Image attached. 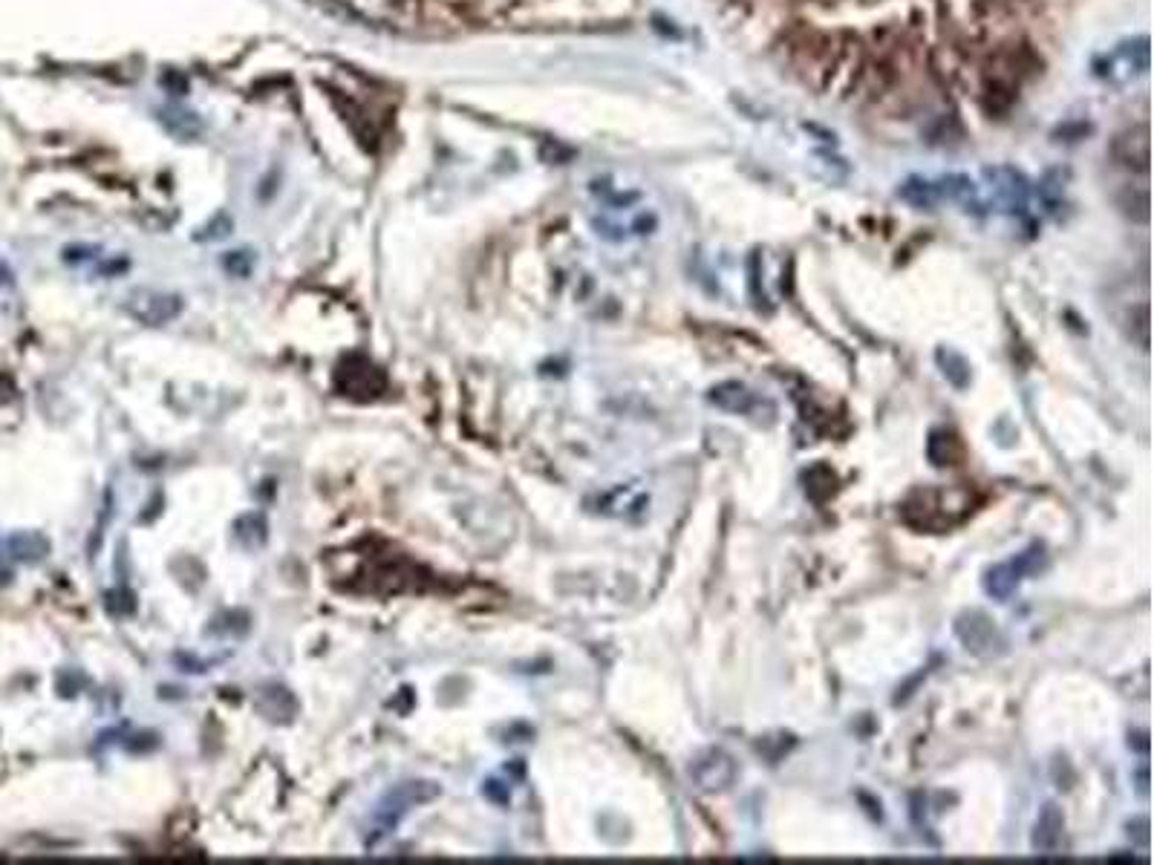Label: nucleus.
<instances>
[{
  "label": "nucleus",
  "instance_id": "obj_7",
  "mask_svg": "<svg viewBox=\"0 0 1154 865\" xmlns=\"http://www.w3.org/2000/svg\"><path fill=\"white\" fill-rule=\"evenodd\" d=\"M9 280H12V272H9V266H6V263L0 260V286H6Z\"/></svg>",
  "mask_w": 1154,
  "mask_h": 865
},
{
  "label": "nucleus",
  "instance_id": "obj_5",
  "mask_svg": "<svg viewBox=\"0 0 1154 865\" xmlns=\"http://www.w3.org/2000/svg\"><path fill=\"white\" fill-rule=\"evenodd\" d=\"M223 269L228 274H234V277H249L251 269H254L251 251H231V254H226L223 257Z\"/></svg>",
  "mask_w": 1154,
  "mask_h": 865
},
{
  "label": "nucleus",
  "instance_id": "obj_1",
  "mask_svg": "<svg viewBox=\"0 0 1154 865\" xmlns=\"http://www.w3.org/2000/svg\"><path fill=\"white\" fill-rule=\"evenodd\" d=\"M436 793H439V788H436L433 782H425V779H416V782H402V785H396L393 791L381 799V808H378V819H376V834L370 837V842H376L378 837H387V834H390V831H393V828L402 822V816L407 814V811H413L416 805H425V802H430Z\"/></svg>",
  "mask_w": 1154,
  "mask_h": 865
},
{
  "label": "nucleus",
  "instance_id": "obj_4",
  "mask_svg": "<svg viewBox=\"0 0 1154 865\" xmlns=\"http://www.w3.org/2000/svg\"><path fill=\"white\" fill-rule=\"evenodd\" d=\"M263 701H269V704H272V713L280 718L292 716V710H295L292 695L283 690V687H269V690H263Z\"/></svg>",
  "mask_w": 1154,
  "mask_h": 865
},
{
  "label": "nucleus",
  "instance_id": "obj_6",
  "mask_svg": "<svg viewBox=\"0 0 1154 865\" xmlns=\"http://www.w3.org/2000/svg\"><path fill=\"white\" fill-rule=\"evenodd\" d=\"M104 606H107V612H113V615H130V612H133V594L110 592L104 597Z\"/></svg>",
  "mask_w": 1154,
  "mask_h": 865
},
{
  "label": "nucleus",
  "instance_id": "obj_2",
  "mask_svg": "<svg viewBox=\"0 0 1154 865\" xmlns=\"http://www.w3.org/2000/svg\"><path fill=\"white\" fill-rule=\"evenodd\" d=\"M125 309L130 312V318H136L145 326H162L182 312V300L179 295L156 292V289H136L127 295Z\"/></svg>",
  "mask_w": 1154,
  "mask_h": 865
},
{
  "label": "nucleus",
  "instance_id": "obj_3",
  "mask_svg": "<svg viewBox=\"0 0 1154 865\" xmlns=\"http://www.w3.org/2000/svg\"><path fill=\"white\" fill-rule=\"evenodd\" d=\"M9 548H12V557H18V560H24V563H35V560H44V557H47L50 543H47L41 534H18V537H12Z\"/></svg>",
  "mask_w": 1154,
  "mask_h": 865
}]
</instances>
